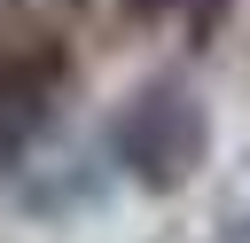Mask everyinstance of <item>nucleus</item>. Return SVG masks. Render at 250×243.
I'll use <instances>...</instances> for the list:
<instances>
[{"instance_id": "obj_1", "label": "nucleus", "mask_w": 250, "mask_h": 243, "mask_svg": "<svg viewBox=\"0 0 250 243\" xmlns=\"http://www.w3.org/2000/svg\"><path fill=\"white\" fill-rule=\"evenodd\" d=\"M78 78L70 31L62 16H47L39 0H0V172H16L39 133L62 118Z\"/></svg>"}, {"instance_id": "obj_3", "label": "nucleus", "mask_w": 250, "mask_h": 243, "mask_svg": "<svg viewBox=\"0 0 250 243\" xmlns=\"http://www.w3.org/2000/svg\"><path fill=\"white\" fill-rule=\"evenodd\" d=\"M125 8H133V16H188V24H203L219 0H125Z\"/></svg>"}, {"instance_id": "obj_2", "label": "nucleus", "mask_w": 250, "mask_h": 243, "mask_svg": "<svg viewBox=\"0 0 250 243\" xmlns=\"http://www.w3.org/2000/svg\"><path fill=\"white\" fill-rule=\"evenodd\" d=\"M211 149H219V133H211V110L188 78H148L109 118V157L141 196H180L188 180H203Z\"/></svg>"}]
</instances>
